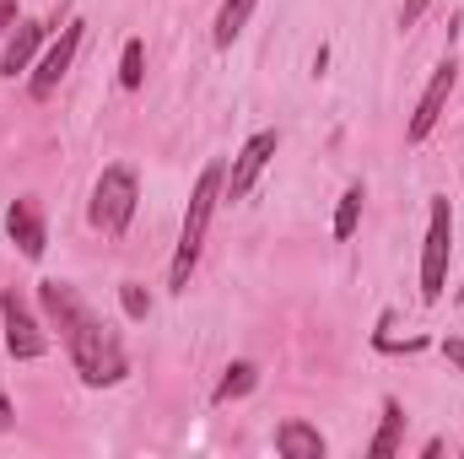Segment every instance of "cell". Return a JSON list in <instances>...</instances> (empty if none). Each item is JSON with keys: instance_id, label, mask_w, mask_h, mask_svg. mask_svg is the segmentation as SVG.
<instances>
[{"instance_id": "obj_1", "label": "cell", "mask_w": 464, "mask_h": 459, "mask_svg": "<svg viewBox=\"0 0 464 459\" xmlns=\"http://www.w3.org/2000/svg\"><path fill=\"white\" fill-rule=\"evenodd\" d=\"M38 308H44V325L60 336L65 356H71V367L82 373L87 389H114V384H124L130 356H124L119 330L103 325V314H98L71 281H60V276L38 281Z\"/></svg>"}, {"instance_id": "obj_2", "label": "cell", "mask_w": 464, "mask_h": 459, "mask_svg": "<svg viewBox=\"0 0 464 459\" xmlns=\"http://www.w3.org/2000/svg\"><path fill=\"white\" fill-rule=\"evenodd\" d=\"M222 190H227V162H206L195 190H189V206H184V222H179V243H173V259H168V292H189V276L206 254V232L211 217L222 206Z\"/></svg>"}, {"instance_id": "obj_3", "label": "cell", "mask_w": 464, "mask_h": 459, "mask_svg": "<svg viewBox=\"0 0 464 459\" xmlns=\"http://www.w3.org/2000/svg\"><path fill=\"white\" fill-rule=\"evenodd\" d=\"M135 206H140V173H135L130 162H114V168H103L98 184H92L87 222H92V232H103V238H124L130 222H135Z\"/></svg>"}, {"instance_id": "obj_4", "label": "cell", "mask_w": 464, "mask_h": 459, "mask_svg": "<svg viewBox=\"0 0 464 459\" xmlns=\"http://www.w3.org/2000/svg\"><path fill=\"white\" fill-rule=\"evenodd\" d=\"M449 259H454V200L432 195V206H427V238H421V303H443Z\"/></svg>"}, {"instance_id": "obj_5", "label": "cell", "mask_w": 464, "mask_h": 459, "mask_svg": "<svg viewBox=\"0 0 464 459\" xmlns=\"http://www.w3.org/2000/svg\"><path fill=\"white\" fill-rule=\"evenodd\" d=\"M82 38H87V22H82V16H65V22H60V33H54V44L38 54L33 76H27V98H33V103H49V98L60 93V82H65V76H71V65H76Z\"/></svg>"}, {"instance_id": "obj_6", "label": "cell", "mask_w": 464, "mask_h": 459, "mask_svg": "<svg viewBox=\"0 0 464 459\" xmlns=\"http://www.w3.org/2000/svg\"><path fill=\"white\" fill-rule=\"evenodd\" d=\"M0 330H5V351H11L16 362H38V356L49 351V330L38 325L33 303H27L16 287L0 292Z\"/></svg>"}, {"instance_id": "obj_7", "label": "cell", "mask_w": 464, "mask_h": 459, "mask_svg": "<svg viewBox=\"0 0 464 459\" xmlns=\"http://www.w3.org/2000/svg\"><path fill=\"white\" fill-rule=\"evenodd\" d=\"M454 87H459V60L449 54V60H438V71H432L427 93L416 98V114H411V124H405V141H411V146H421V141L438 130V119H443V109H449Z\"/></svg>"}, {"instance_id": "obj_8", "label": "cell", "mask_w": 464, "mask_h": 459, "mask_svg": "<svg viewBox=\"0 0 464 459\" xmlns=\"http://www.w3.org/2000/svg\"><path fill=\"white\" fill-rule=\"evenodd\" d=\"M276 151H281V135H276V130H254V135L237 146V157H232L222 200H243V195H254V184H259V173L276 162Z\"/></svg>"}, {"instance_id": "obj_9", "label": "cell", "mask_w": 464, "mask_h": 459, "mask_svg": "<svg viewBox=\"0 0 464 459\" xmlns=\"http://www.w3.org/2000/svg\"><path fill=\"white\" fill-rule=\"evenodd\" d=\"M5 238L22 249V259H44V249H49V222H44V206H38L33 195H22V200L5 206Z\"/></svg>"}, {"instance_id": "obj_10", "label": "cell", "mask_w": 464, "mask_h": 459, "mask_svg": "<svg viewBox=\"0 0 464 459\" xmlns=\"http://www.w3.org/2000/svg\"><path fill=\"white\" fill-rule=\"evenodd\" d=\"M49 27H54V22L27 16V22H16V27L5 33V49H0V76H5V82H16L22 71H33V60H38V49H44Z\"/></svg>"}, {"instance_id": "obj_11", "label": "cell", "mask_w": 464, "mask_h": 459, "mask_svg": "<svg viewBox=\"0 0 464 459\" xmlns=\"http://www.w3.org/2000/svg\"><path fill=\"white\" fill-rule=\"evenodd\" d=\"M276 454H286V459H324L330 454V444H324V433L319 427H308V422H281L276 427Z\"/></svg>"}, {"instance_id": "obj_12", "label": "cell", "mask_w": 464, "mask_h": 459, "mask_svg": "<svg viewBox=\"0 0 464 459\" xmlns=\"http://www.w3.org/2000/svg\"><path fill=\"white\" fill-rule=\"evenodd\" d=\"M254 5H259V0H222V5H217V22H211V44H217V49H232V44L243 38Z\"/></svg>"}, {"instance_id": "obj_13", "label": "cell", "mask_w": 464, "mask_h": 459, "mask_svg": "<svg viewBox=\"0 0 464 459\" xmlns=\"http://www.w3.org/2000/svg\"><path fill=\"white\" fill-rule=\"evenodd\" d=\"M400 433H405V405L389 395L383 400V422H378V433H372V444H367V454L372 459H389V454H400Z\"/></svg>"}, {"instance_id": "obj_14", "label": "cell", "mask_w": 464, "mask_h": 459, "mask_svg": "<svg viewBox=\"0 0 464 459\" xmlns=\"http://www.w3.org/2000/svg\"><path fill=\"white\" fill-rule=\"evenodd\" d=\"M254 389H259V362H232L227 373L217 378L211 400H217V405H232V400H243V395H254Z\"/></svg>"}, {"instance_id": "obj_15", "label": "cell", "mask_w": 464, "mask_h": 459, "mask_svg": "<svg viewBox=\"0 0 464 459\" xmlns=\"http://www.w3.org/2000/svg\"><path fill=\"white\" fill-rule=\"evenodd\" d=\"M362 184H351L346 195H341V206H335V222H330V232H335V243H351L356 238V222H362Z\"/></svg>"}, {"instance_id": "obj_16", "label": "cell", "mask_w": 464, "mask_h": 459, "mask_svg": "<svg viewBox=\"0 0 464 459\" xmlns=\"http://www.w3.org/2000/svg\"><path fill=\"white\" fill-rule=\"evenodd\" d=\"M146 82V44L140 38H124V54H119V87L135 93Z\"/></svg>"}, {"instance_id": "obj_17", "label": "cell", "mask_w": 464, "mask_h": 459, "mask_svg": "<svg viewBox=\"0 0 464 459\" xmlns=\"http://www.w3.org/2000/svg\"><path fill=\"white\" fill-rule=\"evenodd\" d=\"M119 303H124V319H146V314H151V292H146L140 281H124V287H119Z\"/></svg>"}, {"instance_id": "obj_18", "label": "cell", "mask_w": 464, "mask_h": 459, "mask_svg": "<svg viewBox=\"0 0 464 459\" xmlns=\"http://www.w3.org/2000/svg\"><path fill=\"white\" fill-rule=\"evenodd\" d=\"M421 11H427V0H405V5H400V27H416Z\"/></svg>"}, {"instance_id": "obj_19", "label": "cell", "mask_w": 464, "mask_h": 459, "mask_svg": "<svg viewBox=\"0 0 464 459\" xmlns=\"http://www.w3.org/2000/svg\"><path fill=\"white\" fill-rule=\"evenodd\" d=\"M16 427V411H11V395L0 389V433H11Z\"/></svg>"}, {"instance_id": "obj_20", "label": "cell", "mask_w": 464, "mask_h": 459, "mask_svg": "<svg viewBox=\"0 0 464 459\" xmlns=\"http://www.w3.org/2000/svg\"><path fill=\"white\" fill-rule=\"evenodd\" d=\"M16 27V0H0V33H11Z\"/></svg>"}, {"instance_id": "obj_21", "label": "cell", "mask_w": 464, "mask_h": 459, "mask_svg": "<svg viewBox=\"0 0 464 459\" xmlns=\"http://www.w3.org/2000/svg\"><path fill=\"white\" fill-rule=\"evenodd\" d=\"M443 356H454V367L464 373V341H454V336H449V341H443Z\"/></svg>"}, {"instance_id": "obj_22", "label": "cell", "mask_w": 464, "mask_h": 459, "mask_svg": "<svg viewBox=\"0 0 464 459\" xmlns=\"http://www.w3.org/2000/svg\"><path fill=\"white\" fill-rule=\"evenodd\" d=\"M459 298H464V287H459Z\"/></svg>"}]
</instances>
